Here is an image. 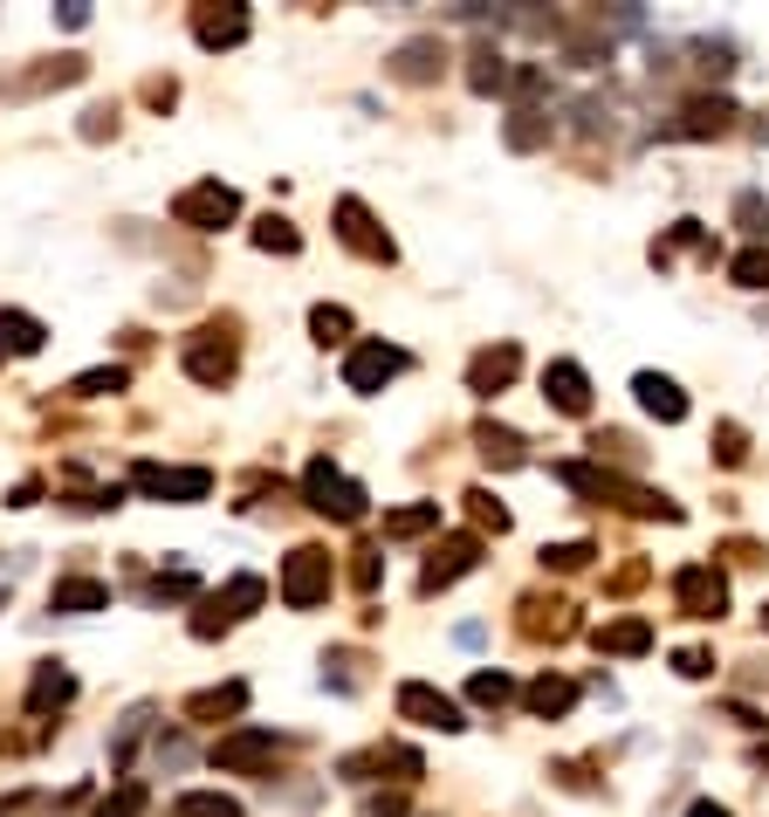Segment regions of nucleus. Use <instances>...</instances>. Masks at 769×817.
Listing matches in <instances>:
<instances>
[{"instance_id": "f257e3e1", "label": "nucleus", "mask_w": 769, "mask_h": 817, "mask_svg": "<svg viewBox=\"0 0 769 817\" xmlns=\"http://www.w3.org/2000/svg\"><path fill=\"white\" fill-rule=\"evenodd\" d=\"M310 502L323 508V516H337V522H357V516H365V488H357V481H344L330 461L310 468Z\"/></svg>"}, {"instance_id": "f03ea898", "label": "nucleus", "mask_w": 769, "mask_h": 817, "mask_svg": "<svg viewBox=\"0 0 769 817\" xmlns=\"http://www.w3.org/2000/svg\"><path fill=\"white\" fill-rule=\"evenodd\" d=\"M399 371H405V350H392V344H365V350H351L344 386H351V392H378L384 378H399Z\"/></svg>"}, {"instance_id": "7ed1b4c3", "label": "nucleus", "mask_w": 769, "mask_h": 817, "mask_svg": "<svg viewBox=\"0 0 769 817\" xmlns=\"http://www.w3.org/2000/svg\"><path fill=\"white\" fill-rule=\"evenodd\" d=\"M323 591H330V556L323 550H296L289 556V577H282V598L302 611V605H317Z\"/></svg>"}, {"instance_id": "20e7f679", "label": "nucleus", "mask_w": 769, "mask_h": 817, "mask_svg": "<svg viewBox=\"0 0 769 817\" xmlns=\"http://www.w3.org/2000/svg\"><path fill=\"white\" fill-rule=\"evenodd\" d=\"M674 598H680V611H695V619H722V605H728V584L714 577V571H680L674 577Z\"/></svg>"}, {"instance_id": "39448f33", "label": "nucleus", "mask_w": 769, "mask_h": 817, "mask_svg": "<svg viewBox=\"0 0 769 817\" xmlns=\"http://www.w3.org/2000/svg\"><path fill=\"white\" fill-rule=\"evenodd\" d=\"M399 714H405V722H426V728H447V735L468 728V722H460V707L447 694H433V687H420V680L399 687Z\"/></svg>"}, {"instance_id": "423d86ee", "label": "nucleus", "mask_w": 769, "mask_h": 817, "mask_svg": "<svg viewBox=\"0 0 769 817\" xmlns=\"http://www.w3.org/2000/svg\"><path fill=\"white\" fill-rule=\"evenodd\" d=\"M543 392H550V405H556V413H592V378H584L577 365H571V357H556V365L543 371Z\"/></svg>"}, {"instance_id": "0eeeda50", "label": "nucleus", "mask_w": 769, "mask_h": 817, "mask_svg": "<svg viewBox=\"0 0 769 817\" xmlns=\"http://www.w3.org/2000/svg\"><path fill=\"white\" fill-rule=\"evenodd\" d=\"M632 392H639V405H646L653 419H666V426H680V419H687V392L674 386V378H659V371H639V378H632Z\"/></svg>"}, {"instance_id": "6e6552de", "label": "nucleus", "mask_w": 769, "mask_h": 817, "mask_svg": "<svg viewBox=\"0 0 769 817\" xmlns=\"http://www.w3.org/2000/svg\"><path fill=\"white\" fill-rule=\"evenodd\" d=\"M138 488H151V495H179V502H199L214 488L207 481V468H138Z\"/></svg>"}, {"instance_id": "1a4fd4ad", "label": "nucleus", "mask_w": 769, "mask_h": 817, "mask_svg": "<svg viewBox=\"0 0 769 817\" xmlns=\"http://www.w3.org/2000/svg\"><path fill=\"white\" fill-rule=\"evenodd\" d=\"M728 124H735V104H728V96H701V104L680 111L674 131H680V138H722Z\"/></svg>"}, {"instance_id": "9d476101", "label": "nucleus", "mask_w": 769, "mask_h": 817, "mask_svg": "<svg viewBox=\"0 0 769 817\" xmlns=\"http://www.w3.org/2000/svg\"><path fill=\"white\" fill-rule=\"evenodd\" d=\"M179 220H207V227L234 220V193H227V186H199V193L179 199Z\"/></svg>"}, {"instance_id": "9b49d317", "label": "nucleus", "mask_w": 769, "mask_h": 817, "mask_svg": "<svg viewBox=\"0 0 769 817\" xmlns=\"http://www.w3.org/2000/svg\"><path fill=\"white\" fill-rule=\"evenodd\" d=\"M474 550H481L474 536H454V543H447V556H433V571H426V591H440V584H454L460 571L474 564Z\"/></svg>"}, {"instance_id": "f8f14e48", "label": "nucleus", "mask_w": 769, "mask_h": 817, "mask_svg": "<svg viewBox=\"0 0 769 817\" xmlns=\"http://www.w3.org/2000/svg\"><path fill=\"white\" fill-rule=\"evenodd\" d=\"M598 646H605V653H646V646H653V625H646V619H619V625L598 632Z\"/></svg>"}, {"instance_id": "ddd939ff", "label": "nucleus", "mask_w": 769, "mask_h": 817, "mask_svg": "<svg viewBox=\"0 0 769 817\" xmlns=\"http://www.w3.org/2000/svg\"><path fill=\"white\" fill-rule=\"evenodd\" d=\"M337 220H344V241H351V248H365V254H392V241H378V234H371V220H365V207H357V199H344Z\"/></svg>"}, {"instance_id": "4468645a", "label": "nucleus", "mask_w": 769, "mask_h": 817, "mask_svg": "<svg viewBox=\"0 0 769 817\" xmlns=\"http://www.w3.org/2000/svg\"><path fill=\"white\" fill-rule=\"evenodd\" d=\"M268 756H275L268 735H234V743H220V762H227V770H254V762H268Z\"/></svg>"}, {"instance_id": "2eb2a0df", "label": "nucleus", "mask_w": 769, "mask_h": 817, "mask_svg": "<svg viewBox=\"0 0 769 817\" xmlns=\"http://www.w3.org/2000/svg\"><path fill=\"white\" fill-rule=\"evenodd\" d=\"M571 701H577V687H571V680H556V674H543V680L529 687V714H563Z\"/></svg>"}, {"instance_id": "dca6fc26", "label": "nucleus", "mask_w": 769, "mask_h": 817, "mask_svg": "<svg viewBox=\"0 0 769 817\" xmlns=\"http://www.w3.org/2000/svg\"><path fill=\"white\" fill-rule=\"evenodd\" d=\"M474 392H495V386H508L516 378V350H489V357H474Z\"/></svg>"}, {"instance_id": "f3484780", "label": "nucleus", "mask_w": 769, "mask_h": 817, "mask_svg": "<svg viewBox=\"0 0 769 817\" xmlns=\"http://www.w3.org/2000/svg\"><path fill=\"white\" fill-rule=\"evenodd\" d=\"M433 69H440V42H405L399 48V76H405V83H426Z\"/></svg>"}, {"instance_id": "a211bd4d", "label": "nucleus", "mask_w": 769, "mask_h": 817, "mask_svg": "<svg viewBox=\"0 0 769 817\" xmlns=\"http://www.w3.org/2000/svg\"><path fill=\"white\" fill-rule=\"evenodd\" d=\"M0 344L8 350H42V323L21 317V310H0Z\"/></svg>"}, {"instance_id": "6ab92c4d", "label": "nucleus", "mask_w": 769, "mask_h": 817, "mask_svg": "<svg viewBox=\"0 0 769 817\" xmlns=\"http://www.w3.org/2000/svg\"><path fill=\"white\" fill-rule=\"evenodd\" d=\"M474 440H481V453H489V461H502V468H516V461H523V440H516L508 426H481Z\"/></svg>"}, {"instance_id": "aec40b11", "label": "nucleus", "mask_w": 769, "mask_h": 817, "mask_svg": "<svg viewBox=\"0 0 769 817\" xmlns=\"http://www.w3.org/2000/svg\"><path fill=\"white\" fill-rule=\"evenodd\" d=\"M440 522V502H420V508H399V516H384V536H420Z\"/></svg>"}, {"instance_id": "412c9836", "label": "nucleus", "mask_w": 769, "mask_h": 817, "mask_svg": "<svg viewBox=\"0 0 769 817\" xmlns=\"http://www.w3.org/2000/svg\"><path fill=\"white\" fill-rule=\"evenodd\" d=\"M728 275L742 289H769V248H749V254H735L728 262Z\"/></svg>"}, {"instance_id": "4be33fe9", "label": "nucleus", "mask_w": 769, "mask_h": 817, "mask_svg": "<svg viewBox=\"0 0 769 817\" xmlns=\"http://www.w3.org/2000/svg\"><path fill=\"white\" fill-rule=\"evenodd\" d=\"M96 605H104V584H83V577L56 584V611H96Z\"/></svg>"}, {"instance_id": "5701e85b", "label": "nucleus", "mask_w": 769, "mask_h": 817, "mask_svg": "<svg viewBox=\"0 0 769 817\" xmlns=\"http://www.w3.org/2000/svg\"><path fill=\"white\" fill-rule=\"evenodd\" d=\"M468 694H474L481 707H502L508 694H516V680H508V674H474V687H468Z\"/></svg>"}, {"instance_id": "b1692460", "label": "nucleus", "mask_w": 769, "mask_h": 817, "mask_svg": "<svg viewBox=\"0 0 769 817\" xmlns=\"http://www.w3.org/2000/svg\"><path fill=\"white\" fill-rule=\"evenodd\" d=\"M735 220L749 227V234H769V207H762V193H742V199H735Z\"/></svg>"}, {"instance_id": "393cba45", "label": "nucleus", "mask_w": 769, "mask_h": 817, "mask_svg": "<svg viewBox=\"0 0 769 817\" xmlns=\"http://www.w3.org/2000/svg\"><path fill=\"white\" fill-rule=\"evenodd\" d=\"M543 564H556V571H584V564H592V543H556V550H543Z\"/></svg>"}, {"instance_id": "a878e982", "label": "nucleus", "mask_w": 769, "mask_h": 817, "mask_svg": "<svg viewBox=\"0 0 769 817\" xmlns=\"http://www.w3.org/2000/svg\"><path fill=\"white\" fill-rule=\"evenodd\" d=\"M69 694H76V680H69V674H42V680H35V707H48V701H69Z\"/></svg>"}, {"instance_id": "bb28decb", "label": "nucleus", "mask_w": 769, "mask_h": 817, "mask_svg": "<svg viewBox=\"0 0 769 817\" xmlns=\"http://www.w3.org/2000/svg\"><path fill=\"white\" fill-rule=\"evenodd\" d=\"M241 28H248L241 14H227V21H214V14H207V21H199V42H241Z\"/></svg>"}, {"instance_id": "cd10ccee", "label": "nucleus", "mask_w": 769, "mask_h": 817, "mask_svg": "<svg viewBox=\"0 0 769 817\" xmlns=\"http://www.w3.org/2000/svg\"><path fill=\"white\" fill-rule=\"evenodd\" d=\"M179 817H241V810L227 804V797H186V804H179Z\"/></svg>"}, {"instance_id": "c85d7f7f", "label": "nucleus", "mask_w": 769, "mask_h": 817, "mask_svg": "<svg viewBox=\"0 0 769 817\" xmlns=\"http://www.w3.org/2000/svg\"><path fill=\"white\" fill-rule=\"evenodd\" d=\"M310 323H317V337H323V344H330V337H344V330H351V317H344V310H317Z\"/></svg>"}, {"instance_id": "c756f323", "label": "nucleus", "mask_w": 769, "mask_h": 817, "mask_svg": "<svg viewBox=\"0 0 769 817\" xmlns=\"http://www.w3.org/2000/svg\"><path fill=\"white\" fill-rule=\"evenodd\" d=\"M674 667H680V674H687V680H701V674H714V659H708V653H701V646H687V653H680V659H674Z\"/></svg>"}, {"instance_id": "7c9ffc66", "label": "nucleus", "mask_w": 769, "mask_h": 817, "mask_svg": "<svg viewBox=\"0 0 769 817\" xmlns=\"http://www.w3.org/2000/svg\"><path fill=\"white\" fill-rule=\"evenodd\" d=\"M536 138H543V124H536V111H523L516 124H508V145H536Z\"/></svg>"}, {"instance_id": "2f4dec72", "label": "nucleus", "mask_w": 769, "mask_h": 817, "mask_svg": "<svg viewBox=\"0 0 769 817\" xmlns=\"http://www.w3.org/2000/svg\"><path fill=\"white\" fill-rule=\"evenodd\" d=\"M262 248H282V254H296V234H289V227H282V220H268V227H262Z\"/></svg>"}, {"instance_id": "473e14b6", "label": "nucleus", "mask_w": 769, "mask_h": 817, "mask_svg": "<svg viewBox=\"0 0 769 817\" xmlns=\"http://www.w3.org/2000/svg\"><path fill=\"white\" fill-rule=\"evenodd\" d=\"M117 386H124V371H90L76 392H117Z\"/></svg>"}, {"instance_id": "72a5a7b5", "label": "nucleus", "mask_w": 769, "mask_h": 817, "mask_svg": "<svg viewBox=\"0 0 769 817\" xmlns=\"http://www.w3.org/2000/svg\"><path fill=\"white\" fill-rule=\"evenodd\" d=\"M468 502H474V516H481V522H495V529H508V508H495L489 495H468Z\"/></svg>"}, {"instance_id": "f704fd0d", "label": "nucleus", "mask_w": 769, "mask_h": 817, "mask_svg": "<svg viewBox=\"0 0 769 817\" xmlns=\"http://www.w3.org/2000/svg\"><path fill=\"white\" fill-rule=\"evenodd\" d=\"M138 804H145V797H138V790H124V797H117V804H104V817H138Z\"/></svg>"}, {"instance_id": "c9c22d12", "label": "nucleus", "mask_w": 769, "mask_h": 817, "mask_svg": "<svg viewBox=\"0 0 769 817\" xmlns=\"http://www.w3.org/2000/svg\"><path fill=\"white\" fill-rule=\"evenodd\" d=\"M687 817H728L722 804H695V810H687Z\"/></svg>"}, {"instance_id": "e433bc0d", "label": "nucleus", "mask_w": 769, "mask_h": 817, "mask_svg": "<svg viewBox=\"0 0 769 817\" xmlns=\"http://www.w3.org/2000/svg\"><path fill=\"white\" fill-rule=\"evenodd\" d=\"M762 625H769V605H762Z\"/></svg>"}, {"instance_id": "4c0bfd02", "label": "nucleus", "mask_w": 769, "mask_h": 817, "mask_svg": "<svg viewBox=\"0 0 769 817\" xmlns=\"http://www.w3.org/2000/svg\"><path fill=\"white\" fill-rule=\"evenodd\" d=\"M762 762H769V749H762Z\"/></svg>"}]
</instances>
